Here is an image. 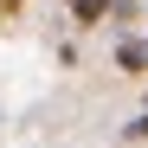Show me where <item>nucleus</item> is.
<instances>
[{"instance_id": "obj_5", "label": "nucleus", "mask_w": 148, "mask_h": 148, "mask_svg": "<svg viewBox=\"0 0 148 148\" xmlns=\"http://www.w3.org/2000/svg\"><path fill=\"white\" fill-rule=\"evenodd\" d=\"M142 45H148V39H142Z\"/></svg>"}, {"instance_id": "obj_4", "label": "nucleus", "mask_w": 148, "mask_h": 148, "mask_svg": "<svg viewBox=\"0 0 148 148\" xmlns=\"http://www.w3.org/2000/svg\"><path fill=\"white\" fill-rule=\"evenodd\" d=\"M0 19H7V0H0Z\"/></svg>"}, {"instance_id": "obj_1", "label": "nucleus", "mask_w": 148, "mask_h": 148, "mask_svg": "<svg viewBox=\"0 0 148 148\" xmlns=\"http://www.w3.org/2000/svg\"><path fill=\"white\" fill-rule=\"evenodd\" d=\"M110 7H116V0H71V26H103V19H110Z\"/></svg>"}, {"instance_id": "obj_3", "label": "nucleus", "mask_w": 148, "mask_h": 148, "mask_svg": "<svg viewBox=\"0 0 148 148\" xmlns=\"http://www.w3.org/2000/svg\"><path fill=\"white\" fill-rule=\"evenodd\" d=\"M122 135H129V142H148V110H142V116H135V122H129Z\"/></svg>"}, {"instance_id": "obj_2", "label": "nucleus", "mask_w": 148, "mask_h": 148, "mask_svg": "<svg viewBox=\"0 0 148 148\" xmlns=\"http://www.w3.org/2000/svg\"><path fill=\"white\" fill-rule=\"evenodd\" d=\"M116 64L129 71V77H148V45H142V39H122V45H116Z\"/></svg>"}]
</instances>
